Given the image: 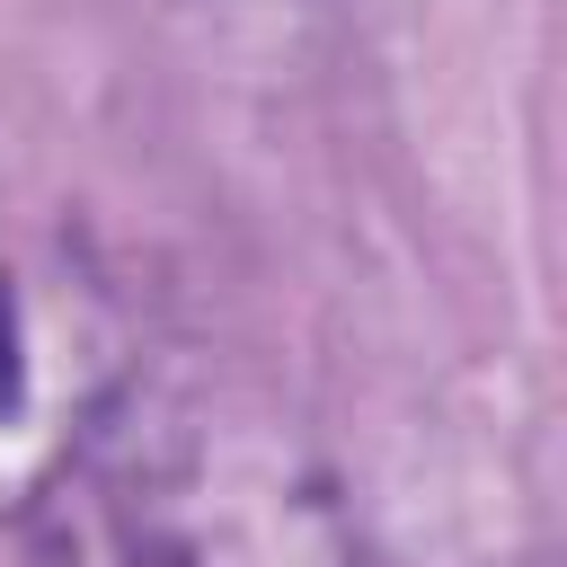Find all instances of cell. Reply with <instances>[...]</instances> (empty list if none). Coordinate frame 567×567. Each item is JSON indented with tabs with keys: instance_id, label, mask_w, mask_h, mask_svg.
Masks as SVG:
<instances>
[{
	"instance_id": "6da1fadb",
	"label": "cell",
	"mask_w": 567,
	"mask_h": 567,
	"mask_svg": "<svg viewBox=\"0 0 567 567\" xmlns=\"http://www.w3.org/2000/svg\"><path fill=\"white\" fill-rule=\"evenodd\" d=\"M18 408H27V346H18V301L0 284V416H18Z\"/></svg>"
}]
</instances>
